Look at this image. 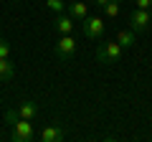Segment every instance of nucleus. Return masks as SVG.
Wrapping results in <instances>:
<instances>
[{
    "mask_svg": "<svg viewBox=\"0 0 152 142\" xmlns=\"http://www.w3.org/2000/svg\"><path fill=\"white\" fill-rule=\"evenodd\" d=\"M122 51H124V48L117 43V38H114V41H102L99 48H96V61H99V64H104V66L117 64V61L122 59Z\"/></svg>",
    "mask_w": 152,
    "mask_h": 142,
    "instance_id": "obj_1",
    "label": "nucleus"
},
{
    "mask_svg": "<svg viewBox=\"0 0 152 142\" xmlns=\"http://www.w3.org/2000/svg\"><path fill=\"white\" fill-rule=\"evenodd\" d=\"M81 33L86 36V38H91V41H102L104 38V18L86 15L81 20Z\"/></svg>",
    "mask_w": 152,
    "mask_h": 142,
    "instance_id": "obj_2",
    "label": "nucleus"
},
{
    "mask_svg": "<svg viewBox=\"0 0 152 142\" xmlns=\"http://www.w3.org/2000/svg\"><path fill=\"white\" fill-rule=\"evenodd\" d=\"M10 127H13V132H10L13 142H31L36 137V130H33L31 119H15Z\"/></svg>",
    "mask_w": 152,
    "mask_h": 142,
    "instance_id": "obj_3",
    "label": "nucleus"
},
{
    "mask_svg": "<svg viewBox=\"0 0 152 142\" xmlns=\"http://www.w3.org/2000/svg\"><path fill=\"white\" fill-rule=\"evenodd\" d=\"M56 56L64 61H71L76 56V38H71V33H66L56 41Z\"/></svg>",
    "mask_w": 152,
    "mask_h": 142,
    "instance_id": "obj_4",
    "label": "nucleus"
},
{
    "mask_svg": "<svg viewBox=\"0 0 152 142\" xmlns=\"http://www.w3.org/2000/svg\"><path fill=\"white\" fill-rule=\"evenodd\" d=\"M150 20H152V13L145 10V8H137V10L129 15V28L134 33H145L147 28H150Z\"/></svg>",
    "mask_w": 152,
    "mask_h": 142,
    "instance_id": "obj_5",
    "label": "nucleus"
},
{
    "mask_svg": "<svg viewBox=\"0 0 152 142\" xmlns=\"http://www.w3.org/2000/svg\"><path fill=\"white\" fill-rule=\"evenodd\" d=\"M66 13H69V15L74 18V20H79V23H81L84 18L89 15V8H86V3H84V0H71L69 5H66Z\"/></svg>",
    "mask_w": 152,
    "mask_h": 142,
    "instance_id": "obj_6",
    "label": "nucleus"
},
{
    "mask_svg": "<svg viewBox=\"0 0 152 142\" xmlns=\"http://www.w3.org/2000/svg\"><path fill=\"white\" fill-rule=\"evenodd\" d=\"M53 31L61 33V36L71 33V31H74V18H71L69 13H58V15H56V20H53Z\"/></svg>",
    "mask_w": 152,
    "mask_h": 142,
    "instance_id": "obj_7",
    "label": "nucleus"
},
{
    "mask_svg": "<svg viewBox=\"0 0 152 142\" xmlns=\"http://www.w3.org/2000/svg\"><path fill=\"white\" fill-rule=\"evenodd\" d=\"M66 137V132L61 130V127H43V132H41V142H61Z\"/></svg>",
    "mask_w": 152,
    "mask_h": 142,
    "instance_id": "obj_8",
    "label": "nucleus"
},
{
    "mask_svg": "<svg viewBox=\"0 0 152 142\" xmlns=\"http://www.w3.org/2000/svg\"><path fill=\"white\" fill-rule=\"evenodd\" d=\"M117 43H119L122 48H132V46L137 43V33L132 31V28L129 31H119L117 33Z\"/></svg>",
    "mask_w": 152,
    "mask_h": 142,
    "instance_id": "obj_9",
    "label": "nucleus"
},
{
    "mask_svg": "<svg viewBox=\"0 0 152 142\" xmlns=\"http://www.w3.org/2000/svg\"><path fill=\"white\" fill-rule=\"evenodd\" d=\"M15 112H18V117H20V119H36V114H38V107H36L33 102H23Z\"/></svg>",
    "mask_w": 152,
    "mask_h": 142,
    "instance_id": "obj_10",
    "label": "nucleus"
},
{
    "mask_svg": "<svg viewBox=\"0 0 152 142\" xmlns=\"http://www.w3.org/2000/svg\"><path fill=\"white\" fill-rule=\"evenodd\" d=\"M13 76H15V66L8 59H0V81H10Z\"/></svg>",
    "mask_w": 152,
    "mask_h": 142,
    "instance_id": "obj_11",
    "label": "nucleus"
},
{
    "mask_svg": "<svg viewBox=\"0 0 152 142\" xmlns=\"http://www.w3.org/2000/svg\"><path fill=\"white\" fill-rule=\"evenodd\" d=\"M104 15L107 18H117L119 15V0H109L107 5H104Z\"/></svg>",
    "mask_w": 152,
    "mask_h": 142,
    "instance_id": "obj_12",
    "label": "nucleus"
},
{
    "mask_svg": "<svg viewBox=\"0 0 152 142\" xmlns=\"http://www.w3.org/2000/svg\"><path fill=\"white\" fill-rule=\"evenodd\" d=\"M46 8H48V10H53L56 15H58V13L66 10V3H64V0H46Z\"/></svg>",
    "mask_w": 152,
    "mask_h": 142,
    "instance_id": "obj_13",
    "label": "nucleus"
},
{
    "mask_svg": "<svg viewBox=\"0 0 152 142\" xmlns=\"http://www.w3.org/2000/svg\"><path fill=\"white\" fill-rule=\"evenodd\" d=\"M0 59H10V43L0 36Z\"/></svg>",
    "mask_w": 152,
    "mask_h": 142,
    "instance_id": "obj_14",
    "label": "nucleus"
},
{
    "mask_svg": "<svg viewBox=\"0 0 152 142\" xmlns=\"http://www.w3.org/2000/svg\"><path fill=\"white\" fill-rule=\"evenodd\" d=\"M137 8H145V10H152V0H134Z\"/></svg>",
    "mask_w": 152,
    "mask_h": 142,
    "instance_id": "obj_15",
    "label": "nucleus"
},
{
    "mask_svg": "<svg viewBox=\"0 0 152 142\" xmlns=\"http://www.w3.org/2000/svg\"><path fill=\"white\" fill-rule=\"evenodd\" d=\"M94 3H96V8H104V5L109 3V0H94Z\"/></svg>",
    "mask_w": 152,
    "mask_h": 142,
    "instance_id": "obj_16",
    "label": "nucleus"
},
{
    "mask_svg": "<svg viewBox=\"0 0 152 142\" xmlns=\"http://www.w3.org/2000/svg\"><path fill=\"white\" fill-rule=\"evenodd\" d=\"M13 3H20V0H13Z\"/></svg>",
    "mask_w": 152,
    "mask_h": 142,
    "instance_id": "obj_17",
    "label": "nucleus"
},
{
    "mask_svg": "<svg viewBox=\"0 0 152 142\" xmlns=\"http://www.w3.org/2000/svg\"><path fill=\"white\" fill-rule=\"evenodd\" d=\"M150 140H152V137H150Z\"/></svg>",
    "mask_w": 152,
    "mask_h": 142,
    "instance_id": "obj_18",
    "label": "nucleus"
}]
</instances>
